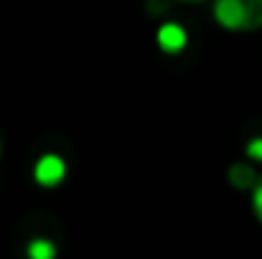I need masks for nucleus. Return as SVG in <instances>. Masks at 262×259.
<instances>
[{
    "label": "nucleus",
    "mask_w": 262,
    "mask_h": 259,
    "mask_svg": "<svg viewBox=\"0 0 262 259\" xmlns=\"http://www.w3.org/2000/svg\"><path fill=\"white\" fill-rule=\"evenodd\" d=\"M214 18L222 28L229 31H242V20H245V3L239 0H222L214 5Z\"/></svg>",
    "instance_id": "f03ea898"
},
{
    "label": "nucleus",
    "mask_w": 262,
    "mask_h": 259,
    "mask_svg": "<svg viewBox=\"0 0 262 259\" xmlns=\"http://www.w3.org/2000/svg\"><path fill=\"white\" fill-rule=\"evenodd\" d=\"M67 175V163L54 155V153H46L38 158L36 168H33V178L41 183V185H59Z\"/></svg>",
    "instance_id": "f257e3e1"
},
{
    "label": "nucleus",
    "mask_w": 262,
    "mask_h": 259,
    "mask_svg": "<svg viewBox=\"0 0 262 259\" xmlns=\"http://www.w3.org/2000/svg\"><path fill=\"white\" fill-rule=\"evenodd\" d=\"M227 178H229V183H232L237 191H255V185H257V180H260V175L255 173V168H252L250 163H234V166L227 171Z\"/></svg>",
    "instance_id": "7ed1b4c3"
},
{
    "label": "nucleus",
    "mask_w": 262,
    "mask_h": 259,
    "mask_svg": "<svg viewBox=\"0 0 262 259\" xmlns=\"http://www.w3.org/2000/svg\"><path fill=\"white\" fill-rule=\"evenodd\" d=\"M3 150H5V137H3V132H0V158H3Z\"/></svg>",
    "instance_id": "6e6552de"
},
{
    "label": "nucleus",
    "mask_w": 262,
    "mask_h": 259,
    "mask_svg": "<svg viewBox=\"0 0 262 259\" xmlns=\"http://www.w3.org/2000/svg\"><path fill=\"white\" fill-rule=\"evenodd\" d=\"M247 155H250L252 160H257V163H262V137H257V140H252V143L247 145Z\"/></svg>",
    "instance_id": "0eeeda50"
},
{
    "label": "nucleus",
    "mask_w": 262,
    "mask_h": 259,
    "mask_svg": "<svg viewBox=\"0 0 262 259\" xmlns=\"http://www.w3.org/2000/svg\"><path fill=\"white\" fill-rule=\"evenodd\" d=\"M158 46L168 54H176L186 46V31L178 23H163L158 31Z\"/></svg>",
    "instance_id": "20e7f679"
},
{
    "label": "nucleus",
    "mask_w": 262,
    "mask_h": 259,
    "mask_svg": "<svg viewBox=\"0 0 262 259\" xmlns=\"http://www.w3.org/2000/svg\"><path fill=\"white\" fill-rule=\"evenodd\" d=\"M56 244L49 237H31L26 242V259H56Z\"/></svg>",
    "instance_id": "39448f33"
},
{
    "label": "nucleus",
    "mask_w": 262,
    "mask_h": 259,
    "mask_svg": "<svg viewBox=\"0 0 262 259\" xmlns=\"http://www.w3.org/2000/svg\"><path fill=\"white\" fill-rule=\"evenodd\" d=\"M252 211H255L257 221L262 224V175L257 180V185H255V191H252Z\"/></svg>",
    "instance_id": "423d86ee"
}]
</instances>
